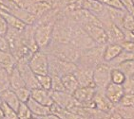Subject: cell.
<instances>
[{
  "label": "cell",
  "mask_w": 134,
  "mask_h": 119,
  "mask_svg": "<svg viewBox=\"0 0 134 119\" xmlns=\"http://www.w3.org/2000/svg\"><path fill=\"white\" fill-rule=\"evenodd\" d=\"M51 110L52 113L55 114L60 119H79V115H77L76 114H74L73 111H71L70 110L64 109L62 107H60L59 105L53 103L51 106Z\"/></svg>",
  "instance_id": "obj_24"
},
{
  "label": "cell",
  "mask_w": 134,
  "mask_h": 119,
  "mask_svg": "<svg viewBox=\"0 0 134 119\" xmlns=\"http://www.w3.org/2000/svg\"><path fill=\"white\" fill-rule=\"evenodd\" d=\"M123 47L119 44H108L104 51V62H110L123 51Z\"/></svg>",
  "instance_id": "obj_20"
},
{
  "label": "cell",
  "mask_w": 134,
  "mask_h": 119,
  "mask_svg": "<svg viewBox=\"0 0 134 119\" xmlns=\"http://www.w3.org/2000/svg\"><path fill=\"white\" fill-rule=\"evenodd\" d=\"M105 94L107 97L116 106L120 103L122 97L125 95V90L123 85L110 82L105 89Z\"/></svg>",
  "instance_id": "obj_16"
},
{
  "label": "cell",
  "mask_w": 134,
  "mask_h": 119,
  "mask_svg": "<svg viewBox=\"0 0 134 119\" xmlns=\"http://www.w3.org/2000/svg\"><path fill=\"white\" fill-rule=\"evenodd\" d=\"M108 10L111 22L122 29L123 28V21H124V17L126 15V10H120V9L116 8H111V7H108Z\"/></svg>",
  "instance_id": "obj_25"
},
{
  "label": "cell",
  "mask_w": 134,
  "mask_h": 119,
  "mask_svg": "<svg viewBox=\"0 0 134 119\" xmlns=\"http://www.w3.org/2000/svg\"><path fill=\"white\" fill-rule=\"evenodd\" d=\"M16 113H17L18 119H31V117L34 116L30 107L25 102H21L19 104V106H18L17 110H16Z\"/></svg>",
  "instance_id": "obj_28"
},
{
  "label": "cell",
  "mask_w": 134,
  "mask_h": 119,
  "mask_svg": "<svg viewBox=\"0 0 134 119\" xmlns=\"http://www.w3.org/2000/svg\"><path fill=\"white\" fill-rule=\"evenodd\" d=\"M79 119H88V118H79Z\"/></svg>",
  "instance_id": "obj_46"
},
{
  "label": "cell",
  "mask_w": 134,
  "mask_h": 119,
  "mask_svg": "<svg viewBox=\"0 0 134 119\" xmlns=\"http://www.w3.org/2000/svg\"><path fill=\"white\" fill-rule=\"evenodd\" d=\"M27 104H28V106L30 107V109H31V113L34 114V116H35V117L42 116V115H45V114H48L52 113L51 107L39 103V102L35 101L34 99L31 98V97L29 99Z\"/></svg>",
  "instance_id": "obj_19"
},
{
  "label": "cell",
  "mask_w": 134,
  "mask_h": 119,
  "mask_svg": "<svg viewBox=\"0 0 134 119\" xmlns=\"http://www.w3.org/2000/svg\"><path fill=\"white\" fill-rule=\"evenodd\" d=\"M111 66L107 62L97 65L93 70V80L96 89L105 90L111 82Z\"/></svg>",
  "instance_id": "obj_9"
},
{
  "label": "cell",
  "mask_w": 134,
  "mask_h": 119,
  "mask_svg": "<svg viewBox=\"0 0 134 119\" xmlns=\"http://www.w3.org/2000/svg\"><path fill=\"white\" fill-rule=\"evenodd\" d=\"M97 1H99V2L102 3L103 5L107 6V7L125 10V7L123 5V3L121 2V0H97Z\"/></svg>",
  "instance_id": "obj_36"
},
{
  "label": "cell",
  "mask_w": 134,
  "mask_h": 119,
  "mask_svg": "<svg viewBox=\"0 0 134 119\" xmlns=\"http://www.w3.org/2000/svg\"><path fill=\"white\" fill-rule=\"evenodd\" d=\"M72 23L73 25H72L71 36L70 41V44L72 47H75L79 51H83L97 45V44L91 39V37L87 33V31L83 29L81 25L74 22Z\"/></svg>",
  "instance_id": "obj_4"
},
{
  "label": "cell",
  "mask_w": 134,
  "mask_h": 119,
  "mask_svg": "<svg viewBox=\"0 0 134 119\" xmlns=\"http://www.w3.org/2000/svg\"><path fill=\"white\" fill-rule=\"evenodd\" d=\"M0 50L10 53V47H9L8 41H7V39H6V37L5 36H2L1 34H0Z\"/></svg>",
  "instance_id": "obj_41"
},
{
  "label": "cell",
  "mask_w": 134,
  "mask_h": 119,
  "mask_svg": "<svg viewBox=\"0 0 134 119\" xmlns=\"http://www.w3.org/2000/svg\"><path fill=\"white\" fill-rule=\"evenodd\" d=\"M54 23L55 22L34 24V37L40 49L45 50L52 43Z\"/></svg>",
  "instance_id": "obj_6"
},
{
  "label": "cell",
  "mask_w": 134,
  "mask_h": 119,
  "mask_svg": "<svg viewBox=\"0 0 134 119\" xmlns=\"http://www.w3.org/2000/svg\"><path fill=\"white\" fill-rule=\"evenodd\" d=\"M10 88V72L6 67L0 65V93Z\"/></svg>",
  "instance_id": "obj_27"
},
{
  "label": "cell",
  "mask_w": 134,
  "mask_h": 119,
  "mask_svg": "<svg viewBox=\"0 0 134 119\" xmlns=\"http://www.w3.org/2000/svg\"><path fill=\"white\" fill-rule=\"evenodd\" d=\"M15 92L16 96H18V98L20 100V102H25L27 103L29 101V99L31 98V90L29 89L27 86L25 87H22V88L16 89V90H13Z\"/></svg>",
  "instance_id": "obj_32"
},
{
  "label": "cell",
  "mask_w": 134,
  "mask_h": 119,
  "mask_svg": "<svg viewBox=\"0 0 134 119\" xmlns=\"http://www.w3.org/2000/svg\"><path fill=\"white\" fill-rule=\"evenodd\" d=\"M93 103H94V107L96 109L106 111V113H110L115 108V105L107 97L105 90L96 89V94L93 98Z\"/></svg>",
  "instance_id": "obj_13"
},
{
  "label": "cell",
  "mask_w": 134,
  "mask_h": 119,
  "mask_svg": "<svg viewBox=\"0 0 134 119\" xmlns=\"http://www.w3.org/2000/svg\"><path fill=\"white\" fill-rule=\"evenodd\" d=\"M0 14L6 19L9 27H10V28L16 29H18V30H23V29L26 28L27 25L24 23L23 21H21L20 19L17 18L15 15L12 14V13L9 12V11H6V10L0 9Z\"/></svg>",
  "instance_id": "obj_21"
},
{
  "label": "cell",
  "mask_w": 134,
  "mask_h": 119,
  "mask_svg": "<svg viewBox=\"0 0 134 119\" xmlns=\"http://www.w3.org/2000/svg\"><path fill=\"white\" fill-rule=\"evenodd\" d=\"M131 78H133V80H134V76H133V77H131Z\"/></svg>",
  "instance_id": "obj_47"
},
{
  "label": "cell",
  "mask_w": 134,
  "mask_h": 119,
  "mask_svg": "<svg viewBox=\"0 0 134 119\" xmlns=\"http://www.w3.org/2000/svg\"><path fill=\"white\" fill-rule=\"evenodd\" d=\"M48 58H49V75L51 76L63 77L67 74H73L77 69V64L74 62H65L51 54H48Z\"/></svg>",
  "instance_id": "obj_5"
},
{
  "label": "cell",
  "mask_w": 134,
  "mask_h": 119,
  "mask_svg": "<svg viewBox=\"0 0 134 119\" xmlns=\"http://www.w3.org/2000/svg\"><path fill=\"white\" fill-rule=\"evenodd\" d=\"M0 119H3V118H0Z\"/></svg>",
  "instance_id": "obj_48"
},
{
  "label": "cell",
  "mask_w": 134,
  "mask_h": 119,
  "mask_svg": "<svg viewBox=\"0 0 134 119\" xmlns=\"http://www.w3.org/2000/svg\"><path fill=\"white\" fill-rule=\"evenodd\" d=\"M2 103H3V101H2V99H1V97H0V107H1V105H2Z\"/></svg>",
  "instance_id": "obj_44"
},
{
  "label": "cell",
  "mask_w": 134,
  "mask_h": 119,
  "mask_svg": "<svg viewBox=\"0 0 134 119\" xmlns=\"http://www.w3.org/2000/svg\"><path fill=\"white\" fill-rule=\"evenodd\" d=\"M122 29H127V30L133 31L134 32V15L130 14L129 12L126 11V15L124 17L123 21V28Z\"/></svg>",
  "instance_id": "obj_35"
},
{
  "label": "cell",
  "mask_w": 134,
  "mask_h": 119,
  "mask_svg": "<svg viewBox=\"0 0 134 119\" xmlns=\"http://www.w3.org/2000/svg\"><path fill=\"white\" fill-rule=\"evenodd\" d=\"M31 97L34 99L35 101L39 102V103L46 105V106H52L54 103L53 99L51 95V91L45 90L43 88H36L31 90Z\"/></svg>",
  "instance_id": "obj_17"
},
{
  "label": "cell",
  "mask_w": 134,
  "mask_h": 119,
  "mask_svg": "<svg viewBox=\"0 0 134 119\" xmlns=\"http://www.w3.org/2000/svg\"><path fill=\"white\" fill-rule=\"evenodd\" d=\"M116 67L124 73L126 78H131L134 76V60L122 62L121 64L117 65Z\"/></svg>",
  "instance_id": "obj_29"
},
{
  "label": "cell",
  "mask_w": 134,
  "mask_h": 119,
  "mask_svg": "<svg viewBox=\"0 0 134 119\" xmlns=\"http://www.w3.org/2000/svg\"><path fill=\"white\" fill-rule=\"evenodd\" d=\"M125 93L134 94V80L132 78H126V81L123 84Z\"/></svg>",
  "instance_id": "obj_38"
},
{
  "label": "cell",
  "mask_w": 134,
  "mask_h": 119,
  "mask_svg": "<svg viewBox=\"0 0 134 119\" xmlns=\"http://www.w3.org/2000/svg\"><path fill=\"white\" fill-rule=\"evenodd\" d=\"M8 29H9V25L7 23V21L0 14V34L2 36H6V34L8 32Z\"/></svg>",
  "instance_id": "obj_39"
},
{
  "label": "cell",
  "mask_w": 134,
  "mask_h": 119,
  "mask_svg": "<svg viewBox=\"0 0 134 119\" xmlns=\"http://www.w3.org/2000/svg\"><path fill=\"white\" fill-rule=\"evenodd\" d=\"M0 118H3V113H2L1 108H0Z\"/></svg>",
  "instance_id": "obj_43"
},
{
  "label": "cell",
  "mask_w": 134,
  "mask_h": 119,
  "mask_svg": "<svg viewBox=\"0 0 134 119\" xmlns=\"http://www.w3.org/2000/svg\"><path fill=\"white\" fill-rule=\"evenodd\" d=\"M95 94L96 87L94 86H85V87L80 86L72 94V96H74V98L78 101V103L81 106L95 108L94 103H93V98H94Z\"/></svg>",
  "instance_id": "obj_10"
},
{
  "label": "cell",
  "mask_w": 134,
  "mask_h": 119,
  "mask_svg": "<svg viewBox=\"0 0 134 119\" xmlns=\"http://www.w3.org/2000/svg\"><path fill=\"white\" fill-rule=\"evenodd\" d=\"M0 97H1V99H2V101L4 103L8 104L9 106L12 107L15 111L17 110L19 104L21 103L19 98H18V96H16L15 92L10 88L1 92L0 93Z\"/></svg>",
  "instance_id": "obj_18"
},
{
  "label": "cell",
  "mask_w": 134,
  "mask_h": 119,
  "mask_svg": "<svg viewBox=\"0 0 134 119\" xmlns=\"http://www.w3.org/2000/svg\"><path fill=\"white\" fill-rule=\"evenodd\" d=\"M108 34V44H122L125 42V36L123 29L121 28H119L115 24L111 22L110 24H108L107 26L104 27Z\"/></svg>",
  "instance_id": "obj_15"
},
{
  "label": "cell",
  "mask_w": 134,
  "mask_h": 119,
  "mask_svg": "<svg viewBox=\"0 0 134 119\" xmlns=\"http://www.w3.org/2000/svg\"><path fill=\"white\" fill-rule=\"evenodd\" d=\"M31 119H37V118H36V117L35 116H32V117H31Z\"/></svg>",
  "instance_id": "obj_45"
},
{
  "label": "cell",
  "mask_w": 134,
  "mask_h": 119,
  "mask_svg": "<svg viewBox=\"0 0 134 119\" xmlns=\"http://www.w3.org/2000/svg\"><path fill=\"white\" fill-rule=\"evenodd\" d=\"M110 77H111V82L116 83V84H121V85L124 84V82L126 80V76L117 67L111 68Z\"/></svg>",
  "instance_id": "obj_30"
},
{
  "label": "cell",
  "mask_w": 134,
  "mask_h": 119,
  "mask_svg": "<svg viewBox=\"0 0 134 119\" xmlns=\"http://www.w3.org/2000/svg\"><path fill=\"white\" fill-rule=\"evenodd\" d=\"M45 51L48 54H51L58 59L65 61V62H78L80 57V52L70 44H64V43H51Z\"/></svg>",
  "instance_id": "obj_1"
},
{
  "label": "cell",
  "mask_w": 134,
  "mask_h": 119,
  "mask_svg": "<svg viewBox=\"0 0 134 119\" xmlns=\"http://www.w3.org/2000/svg\"><path fill=\"white\" fill-rule=\"evenodd\" d=\"M37 80H38L39 85H40L41 88L51 91V88H52V77L49 74L48 75L37 76Z\"/></svg>",
  "instance_id": "obj_33"
},
{
  "label": "cell",
  "mask_w": 134,
  "mask_h": 119,
  "mask_svg": "<svg viewBox=\"0 0 134 119\" xmlns=\"http://www.w3.org/2000/svg\"><path fill=\"white\" fill-rule=\"evenodd\" d=\"M130 60H134V52L129 51V50L126 49H123V51L115 59L112 60L110 62H108V64L110 65L111 67H116L117 65L121 64L122 62H125L126 61H130Z\"/></svg>",
  "instance_id": "obj_26"
},
{
  "label": "cell",
  "mask_w": 134,
  "mask_h": 119,
  "mask_svg": "<svg viewBox=\"0 0 134 119\" xmlns=\"http://www.w3.org/2000/svg\"><path fill=\"white\" fill-rule=\"evenodd\" d=\"M119 105L125 106V107L134 106V94L125 93V95L123 96V97H122Z\"/></svg>",
  "instance_id": "obj_37"
},
{
  "label": "cell",
  "mask_w": 134,
  "mask_h": 119,
  "mask_svg": "<svg viewBox=\"0 0 134 119\" xmlns=\"http://www.w3.org/2000/svg\"><path fill=\"white\" fill-rule=\"evenodd\" d=\"M10 89H13V90H16V89L22 88V87L26 86L25 81H24L18 68L16 67V65H14L13 69L10 71Z\"/></svg>",
  "instance_id": "obj_22"
},
{
  "label": "cell",
  "mask_w": 134,
  "mask_h": 119,
  "mask_svg": "<svg viewBox=\"0 0 134 119\" xmlns=\"http://www.w3.org/2000/svg\"><path fill=\"white\" fill-rule=\"evenodd\" d=\"M106 45H95V47L83 50L80 52V57L76 62L77 66L87 68H94L104 62V51Z\"/></svg>",
  "instance_id": "obj_2"
},
{
  "label": "cell",
  "mask_w": 134,
  "mask_h": 119,
  "mask_svg": "<svg viewBox=\"0 0 134 119\" xmlns=\"http://www.w3.org/2000/svg\"><path fill=\"white\" fill-rule=\"evenodd\" d=\"M15 65L19 70V72H20L21 76H22V78L25 81V84L29 89L32 90V89L36 88H41L39 85L38 80H37V76L30 67L29 59L21 58L16 62Z\"/></svg>",
  "instance_id": "obj_7"
},
{
  "label": "cell",
  "mask_w": 134,
  "mask_h": 119,
  "mask_svg": "<svg viewBox=\"0 0 134 119\" xmlns=\"http://www.w3.org/2000/svg\"><path fill=\"white\" fill-rule=\"evenodd\" d=\"M51 77H52V88H51V91H53V92L65 91L61 77H58V76H51Z\"/></svg>",
  "instance_id": "obj_34"
},
{
  "label": "cell",
  "mask_w": 134,
  "mask_h": 119,
  "mask_svg": "<svg viewBox=\"0 0 134 119\" xmlns=\"http://www.w3.org/2000/svg\"><path fill=\"white\" fill-rule=\"evenodd\" d=\"M93 70L91 68L81 67L77 66V69L73 74L78 80L79 85L82 87L85 86H94V80H93Z\"/></svg>",
  "instance_id": "obj_14"
},
{
  "label": "cell",
  "mask_w": 134,
  "mask_h": 119,
  "mask_svg": "<svg viewBox=\"0 0 134 119\" xmlns=\"http://www.w3.org/2000/svg\"><path fill=\"white\" fill-rule=\"evenodd\" d=\"M0 108L3 113V119H18L16 111L9 106L8 104L3 102Z\"/></svg>",
  "instance_id": "obj_31"
},
{
  "label": "cell",
  "mask_w": 134,
  "mask_h": 119,
  "mask_svg": "<svg viewBox=\"0 0 134 119\" xmlns=\"http://www.w3.org/2000/svg\"><path fill=\"white\" fill-rule=\"evenodd\" d=\"M72 21L67 15L59 16L54 23L52 30V43H64L70 44L72 30Z\"/></svg>",
  "instance_id": "obj_3"
},
{
  "label": "cell",
  "mask_w": 134,
  "mask_h": 119,
  "mask_svg": "<svg viewBox=\"0 0 134 119\" xmlns=\"http://www.w3.org/2000/svg\"><path fill=\"white\" fill-rule=\"evenodd\" d=\"M36 118L37 119H60L59 117L57 116L55 114H53V113L45 114V115H42V116H38V117H36Z\"/></svg>",
  "instance_id": "obj_42"
},
{
  "label": "cell",
  "mask_w": 134,
  "mask_h": 119,
  "mask_svg": "<svg viewBox=\"0 0 134 119\" xmlns=\"http://www.w3.org/2000/svg\"><path fill=\"white\" fill-rule=\"evenodd\" d=\"M61 78H62V82L63 85H64L65 91L68 92V93L71 94V95L80 87L74 74H67V75H64L63 77H61Z\"/></svg>",
  "instance_id": "obj_23"
},
{
  "label": "cell",
  "mask_w": 134,
  "mask_h": 119,
  "mask_svg": "<svg viewBox=\"0 0 134 119\" xmlns=\"http://www.w3.org/2000/svg\"><path fill=\"white\" fill-rule=\"evenodd\" d=\"M82 28L87 31V33L91 37V39L99 45H106L108 44V34L103 26H96V25H83Z\"/></svg>",
  "instance_id": "obj_12"
},
{
  "label": "cell",
  "mask_w": 134,
  "mask_h": 119,
  "mask_svg": "<svg viewBox=\"0 0 134 119\" xmlns=\"http://www.w3.org/2000/svg\"><path fill=\"white\" fill-rule=\"evenodd\" d=\"M29 64L36 76L49 74V58L45 50L39 49L34 52L29 60Z\"/></svg>",
  "instance_id": "obj_8"
},
{
  "label": "cell",
  "mask_w": 134,
  "mask_h": 119,
  "mask_svg": "<svg viewBox=\"0 0 134 119\" xmlns=\"http://www.w3.org/2000/svg\"><path fill=\"white\" fill-rule=\"evenodd\" d=\"M133 3H134V0H133Z\"/></svg>",
  "instance_id": "obj_49"
},
{
  "label": "cell",
  "mask_w": 134,
  "mask_h": 119,
  "mask_svg": "<svg viewBox=\"0 0 134 119\" xmlns=\"http://www.w3.org/2000/svg\"><path fill=\"white\" fill-rule=\"evenodd\" d=\"M51 95H52L54 103L59 105L60 107H62L64 109L70 110L73 107L80 105L78 103V101L74 98V96H72L71 94L66 92V91H61V92L51 91Z\"/></svg>",
  "instance_id": "obj_11"
},
{
  "label": "cell",
  "mask_w": 134,
  "mask_h": 119,
  "mask_svg": "<svg viewBox=\"0 0 134 119\" xmlns=\"http://www.w3.org/2000/svg\"><path fill=\"white\" fill-rule=\"evenodd\" d=\"M123 5L125 7V10L129 12L130 14L134 15V3L133 0H121Z\"/></svg>",
  "instance_id": "obj_40"
}]
</instances>
